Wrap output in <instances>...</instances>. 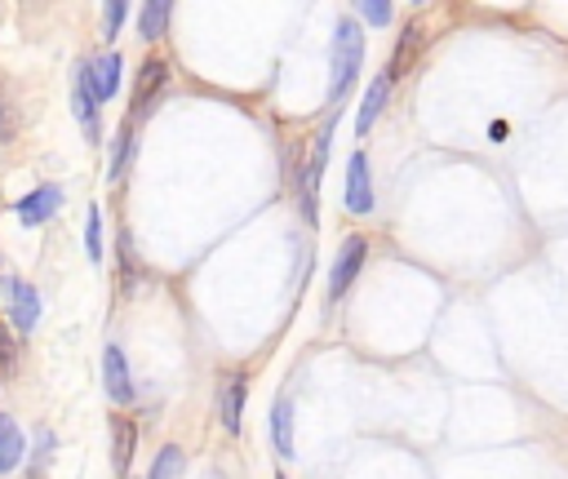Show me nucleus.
Returning <instances> with one entry per match:
<instances>
[{
  "instance_id": "27",
  "label": "nucleus",
  "mask_w": 568,
  "mask_h": 479,
  "mask_svg": "<svg viewBox=\"0 0 568 479\" xmlns=\"http://www.w3.org/2000/svg\"><path fill=\"white\" fill-rule=\"evenodd\" d=\"M275 479H284V475H275Z\"/></svg>"
},
{
  "instance_id": "16",
  "label": "nucleus",
  "mask_w": 568,
  "mask_h": 479,
  "mask_svg": "<svg viewBox=\"0 0 568 479\" xmlns=\"http://www.w3.org/2000/svg\"><path fill=\"white\" fill-rule=\"evenodd\" d=\"M93 62V84H98V98L106 102V98H115L120 93V53L115 49H106V53H98V58H89Z\"/></svg>"
},
{
  "instance_id": "20",
  "label": "nucleus",
  "mask_w": 568,
  "mask_h": 479,
  "mask_svg": "<svg viewBox=\"0 0 568 479\" xmlns=\"http://www.w3.org/2000/svg\"><path fill=\"white\" fill-rule=\"evenodd\" d=\"M129 155H133V120H124V124H120V137H115V151H111V182H120V177H124Z\"/></svg>"
},
{
  "instance_id": "23",
  "label": "nucleus",
  "mask_w": 568,
  "mask_h": 479,
  "mask_svg": "<svg viewBox=\"0 0 568 479\" xmlns=\"http://www.w3.org/2000/svg\"><path fill=\"white\" fill-rule=\"evenodd\" d=\"M84 248H89V262H102V213H98V204H89V213H84Z\"/></svg>"
},
{
  "instance_id": "24",
  "label": "nucleus",
  "mask_w": 568,
  "mask_h": 479,
  "mask_svg": "<svg viewBox=\"0 0 568 479\" xmlns=\"http://www.w3.org/2000/svg\"><path fill=\"white\" fill-rule=\"evenodd\" d=\"M359 18H364L368 27H390L395 9H390L386 0H364V4H359Z\"/></svg>"
},
{
  "instance_id": "1",
  "label": "nucleus",
  "mask_w": 568,
  "mask_h": 479,
  "mask_svg": "<svg viewBox=\"0 0 568 479\" xmlns=\"http://www.w3.org/2000/svg\"><path fill=\"white\" fill-rule=\"evenodd\" d=\"M364 67V31L355 18H337L333 27V67H328V106H342Z\"/></svg>"
},
{
  "instance_id": "18",
  "label": "nucleus",
  "mask_w": 568,
  "mask_h": 479,
  "mask_svg": "<svg viewBox=\"0 0 568 479\" xmlns=\"http://www.w3.org/2000/svg\"><path fill=\"white\" fill-rule=\"evenodd\" d=\"M182 470H186V452H182L178 444H164V448L155 452L146 479H182Z\"/></svg>"
},
{
  "instance_id": "5",
  "label": "nucleus",
  "mask_w": 568,
  "mask_h": 479,
  "mask_svg": "<svg viewBox=\"0 0 568 479\" xmlns=\"http://www.w3.org/2000/svg\"><path fill=\"white\" fill-rule=\"evenodd\" d=\"M364 257H368V240L364 235H346L342 248H337V257H333V271H328V302H337L355 284Z\"/></svg>"
},
{
  "instance_id": "12",
  "label": "nucleus",
  "mask_w": 568,
  "mask_h": 479,
  "mask_svg": "<svg viewBox=\"0 0 568 479\" xmlns=\"http://www.w3.org/2000/svg\"><path fill=\"white\" fill-rule=\"evenodd\" d=\"M422 44H426V27H422V22H408V27H404V35H399V44H395V53H390L386 75H390V80H399V75H404V71L417 62Z\"/></svg>"
},
{
  "instance_id": "4",
  "label": "nucleus",
  "mask_w": 568,
  "mask_h": 479,
  "mask_svg": "<svg viewBox=\"0 0 568 479\" xmlns=\"http://www.w3.org/2000/svg\"><path fill=\"white\" fill-rule=\"evenodd\" d=\"M164 89H169V67H164L160 58H146V62L138 67V80H133L129 120H138V115H151V111H155V102L164 98Z\"/></svg>"
},
{
  "instance_id": "15",
  "label": "nucleus",
  "mask_w": 568,
  "mask_h": 479,
  "mask_svg": "<svg viewBox=\"0 0 568 479\" xmlns=\"http://www.w3.org/2000/svg\"><path fill=\"white\" fill-rule=\"evenodd\" d=\"M271 444H275L280 457H293V452H297V448H293V399H288V395H280V399L271 404Z\"/></svg>"
},
{
  "instance_id": "22",
  "label": "nucleus",
  "mask_w": 568,
  "mask_h": 479,
  "mask_svg": "<svg viewBox=\"0 0 568 479\" xmlns=\"http://www.w3.org/2000/svg\"><path fill=\"white\" fill-rule=\"evenodd\" d=\"M18 373V337L9 333V324H0V386L13 381Z\"/></svg>"
},
{
  "instance_id": "17",
  "label": "nucleus",
  "mask_w": 568,
  "mask_h": 479,
  "mask_svg": "<svg viewBox=\"0 0 568 479\" xmlns=\"http://www.w3.org/2000/svg\"><path fill=\"white\" fill-rule=\"evenodd\" d=\"M169 4L164 0H151V4H142V13H138V35L142 40H160L164 35V27H169Z\"/></svg>"
},
{
  "instance_id": "7",
  "label": "nucleus",
  "mask_w": 568,
  "mask_h": 479,
  "mask_svg": "<svg viewBox=\"0 0 568 479\" xmlns=\"http://www.w3.org/2000/svg\"><path fill=\"white\" fill-rule=\"evenodd\" d=\"M4 297H9V319H13V328L18 333H31L36 324H40V293H36V284H27V279H4Z\"/></svg>"
},
{
  "instance_id": "3",
  "label": "nucleus",
  "mask_w": 568,
  "mask_h": 479,
  "mask_svg": "<svg viewBox=\"0 0 568 479\" xmlns=\"http://www.w3.org/2000/svg\"><path fill=\"white\" fill-rule=\"evenodd\" d=\"M98 102H102V98H98V84H93V62H80V67H75V80H71V111H75V120H80V129H84L89 142L102 137Z\"/></svg>"
},
{
  "instance_id": "9",
  "label": "nucleus",
  "mask_w": 568,
  "mask_h": 479,
  "mask_svg": "<svg viewBox=\"0 0 568 479\" xmlns=\"http://www.w3.org/2000/svg\"><path fill=\"white\" fill-rule=\"evenodd\" d=\"M102 386H106V399L111 404H133V377H129V359L115 342H106L102 350Z\"/></svg>"
},
{
  "instance_id": "10",
  "label": "nucleus",
  "mask_w": 568,
  "mask_h": 479,
  "mask_svg": "<svg viewBox=\"0 0 568 479\" xmlns=\"http://www.w3.org/2000/svg\"><path fill=\"white\" fill-rule=\"evenodd\" d=\"M58 208H62V186H58V182H44V186H36L31 195H22V200L13 204V213H18L22 226H40V222H49Z\"/></svg>"
},
{
  "instance_id": "2",
  "label": "nucleus",
  "mask_w": 568,
  "mask_h": 479,
  "mask_svg": "<svg viewBox=\"0 0 568 479\" xmlns=\"http://www.w3.org/2000/svg\"><path fill=\"white\" fill-rule=\"evenodd\" d=\"M333 129H337V115H328L311 142V155L302 164V182H297V204H302V217L315 226L320 222V182H324V164H328V146H333Z\"/></svg>"
},
{
  "instance_id": "21",
  "label": "nucleus",
  "mask_w": 568,
  "mask_h": 479,
  "mask_svg": "<svg viewBox=\"0 0 568 479\" xmlns=\"http://www.w3.org/2000/svg\"><path fill=\"white\" fill-rule=\"evenodd\" d=\"M18 133V102L9 93V80H0V142H13Z\"/></svg>"
},
{
  "instance_id": "26",
  "label": "nucleus",
  "mask_w": 568,
  "mask_h": 479,
  "mask_svg": "<svg viewBox=\"0 0 568 479\" xmlns=\"http://www.w3.org/2000/svg\"><path fill=\"white\" fill-rule=\"evenodd\" d=\"M200 479H226V475H222V470H204Z\"/></svg>"
},
{
  "instance_id": "13",
  "label": "nucleus",
  "mask_w": 568,
  "mask_h": 479,
  "mask_svg": "<svg viewBox=\"0 0 568 479\" xmlns=\"http://www.w3.org/2000/svg\"><path fill=\"white\" fill-rule=\"evenodd\" d=\"M390 75L382 71V75H373V84L364 89V102H359V111H355V133H368L373 129V120L382 115V106H386V98H390Z\"/></svg>"
},
{
  "instance_id": "8",
  "label": "nucleus",
  "mask_w": 568,
  "mask_h": 479,
  "mask_svg": "<svg viewBox=\"0 0 568 479\" xmlns=\"http://www.w3.org/2000/svg\"><path fill=\"white\" fill-rule=\"evenodd\" d=\"M244 404H248V377L244 373H226V381L217 386V417H222L226 435H240Z\"/></svg>"
},
{
  "instance_id": "19",
  "label": "nucleus",
  "mask_w": 568,
  "mask_h": 479,
  "mask_svg": "<svg viewBox=\"0 0 568 479\" xmlns=\"http://www.w3.org/2000/svg\"><path fill=\"white\" fill-rule=\"evenodd\" d=\"M53 448H58L53 430H49V426H36V452H31L27 479H44V470H49V461H53Z\"/></svg>"
},
{
  "instance_id": "25",
  "label": "nucleus",
  "mask_w": 568,
  "mask_h": 479,
  "mask_svg": "<svg viewBox=\"0 0 568 479\" xmlns=\"http://www.w3.org/2000/svg\"><path fill=\"white\" fill-rule=\"evenodd\" d=\"M124 18H129V4H124V0H111V4L102 9V35L115 40V31L124 27Z\"/></svg>"
},
{
  "instance_id": "14",
  "label": "nucleus",
  "mask_w": 568,
  "mask_h": 479,
  "mask_svg": "<svg viewBox=\"0 0 568 479\" xmlns=\"http://www.w3.org/2000/svg\"><path fill=\"white\" fill-rule=\"evenodd\" d=\"M22 452H27V439L13 421V412H0V475H13L22 466Z\"/></svg>"
},
{
  "instance_id": "11",
  "label": "nucleus",
  "mask_w": 568,
  "mask_h": 479,
  "mask_svg": "<svg viewBox=\"0 0 568 479\" xmlns=\"http://www.w3.org/2000/svg\"><path fill=\"white\" fill-rule=\"evenodd\" d=\"M133 448H138V426L120 412H111V466L115 475L124 479L129 475V461H133Z\"/></svg>"
},
{
  "instance_id": "6",
  "label": "nucleus",
  "mask_w": 568,
  "mask_h": 479,
  "mask_svg": "<svg viewBox=\"0 0 568 479\" xmlns=\"http://www.w3.org/2000/svg\"><path fill=\"white\" fill-rule=\"evenodd\" d=\"M346 213H355V217L373 213V177H368L364 151H351V160H346Z\"/></svg>"
}]
</instances>
